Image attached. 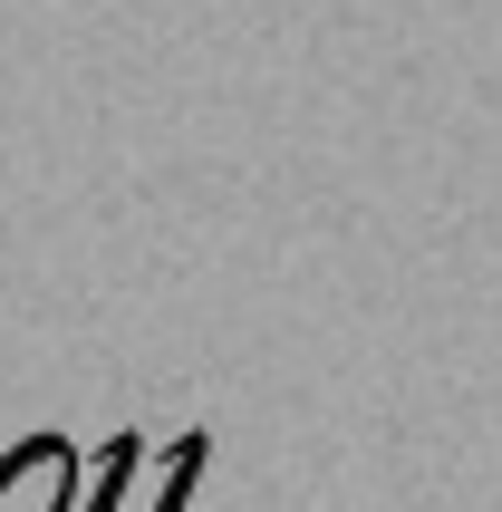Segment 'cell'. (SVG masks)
I'll return each instance as SVG.
<instances>
[{
  "label": "cell",
  "instance_id": "6da1fadb",
  "mask_svg": "<svg viewBox=\"0 0 502 512\" xmlns=\"http://www.w3.org/2000/svg\"><path fill=\"white\" fill-rule=\"evenodd\" d=\"M68 503H78V455L58 435H29L0 464V512H68Z\"/></svg>",
  "mask_w": 502,
  "mask_h": 512
},
{
  "label": "cell",
  "instance_id": "7a4b0ae2",
  "mask_svg": "<svg viewBox=\"0 0 502 512\" xmlns=\"http://www.w3.org/2000/svg\"><path fill=\"white\" fill-rule=\"evenodd\" d=\"M136 464H145V445H136V435H116L107 455H97V503H87V512H107V503H126V474H136Z\"/></svg>",
  "mask_w": 502,
  "mask_h": 512
},
{
  "label": "cell",
  "instance_id": "3957f363",
  "mask_svg": "<svg viewBox=\"0 0 502 512\" xmlns=\"http://www.w3.org/2000/svg\"><path fill=\"white\" fill-rule=\"evenodd\" d=\"M194 474H203V435H184V445L165 455V493H155V512H184V503H194Z\"/></svg>",
  "mask_w": 502,
  "mask_h": 512
}]
</instances>
